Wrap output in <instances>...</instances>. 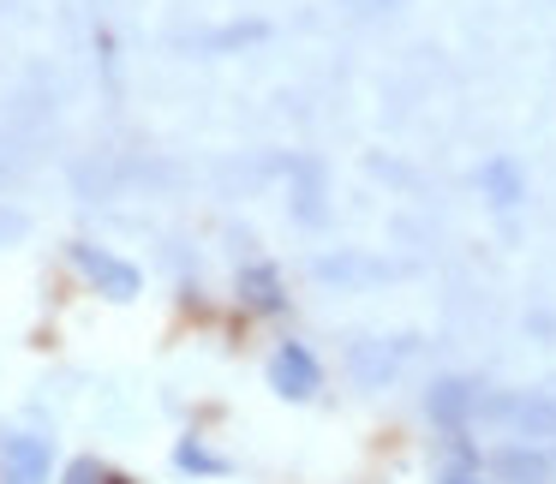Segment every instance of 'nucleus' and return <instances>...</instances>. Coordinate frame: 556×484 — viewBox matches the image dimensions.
<instances>
[{
	"mask_svg": "<svg viewBox=\"0 0 556 484\" xmlns=\"http://www.w3.org/2000/svg\"><path fill=\"white\" fill-rule=\"evenodd\" d=\"M0 460L13 467V484H37L42 467H49V448L30 443V436H0Z\"/></svg>",
	"mask_w": 556,
	"mask_h": 484,
	"instance_id": "nucleus-1",
	"label": "nucleus"
},
{
	"mask_svg": "<svg viewBox=\"0 0 556 484\" xmlns=\"http://www.w3.org/2000/svg\"><path fill=\"white\" fill-rule=\"evenodd\" d=\"M276 383H281V395H312V389H317L312 353H305V347H281L276 353Z\"/></svg>",
	"mask_w": 556,
	"mask_h": 484,
	"instance_id": "nucleus-2",
	"label": "nucleus"
},
{
	"mask_svg": "<svg viewBox=\"0 0 556 484\" xmlns=\"http://www.w3.org/2000/svg\"><path fill=\"white\" fill-rule=\"evenodd\" d=\"M78 264H85L90 269V281H109V293H114V300H132V288H138V276H132V269H126V264H114V257H102V252H90V245H78Z\"/></svg>",
	"mask_w": 556,
	"mask_h": 484,
	"instance_id": "nucleus-3",
	"label": "nucleus"
},
{
	"mask_svg": "<svg viewBox=\"0 0 556 484\" xmlns=\"http://www.w3.org/2000/svg\"><path fill=\"white\" fill-rule=\"evenodd\" d=\"M66 484H102V472H97V460H78L73 472H66Z\"/></svg>",
	"mask_w": 556,
	"mask_h": 484,
	"instance_id": "nucleus-4",
	"label": "nucleus"
},
{
	"mask_svg": "<svg viewBox=\"0 0 556 484\" xmlns=\"http://www.w3.org/2000/svg\"><path fill=\"white\" fill-rule=\"evenodd\" d=\"M448 484H460V479H448Z\"/></svg>",
	"mask_w": 556,
	"mask_h": 484,
	"instance_id": "nucleus-5",
	"label": "nucleus"
},
{
	"mask_svg": "<svg viewBox=\"0 0 556 484\" xmlns=\"http://www.w3.org/2000/svg\"><path fill=\"white\" fill-rule=\"evenodd\" d=\"M114 484H121V479H114Z\"/></svg>",
	"mask_w": 556,
	"mask_h": 484,
	"instance_id": "nucleus-6",
	"label": "nucleus"
}]
</instances>
